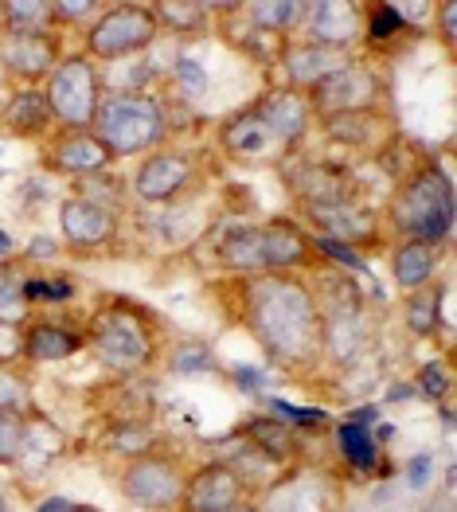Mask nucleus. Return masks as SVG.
I'll list each match as a JSON object with an SVG mask.
<instances>
[{"label": "nucleus", "mask_w": 457, "mask_h": 512, "mask_svg": "<svg viewBox=\"0 0 457 512\" xmlns=\"http://www.w3.org/2000/svg\"><path fill=\"white\" fill-rule=\"evenodd\" d=\"M20 258H24L28 270H55V262L67 258V251H63V243H59L55 231H36V235L24 243Z\"/></svg>", "instance_id": "nucleus-44"}, {"label": "nucleus", "mask_w": 457, "mask_h": 512, "mask_svg": "<svg viewBox=\"0 0 457 512\" xmlns=\"http://www.w3.org/2000/svg\"><path fill=\"white\" fill-rule=\"evenodd\" d=\"M67 512H102V509H98V505H79V501H75V505H71Z\"/></svg>", "instance_id": "nucleus-54"}, {"label": "nucleus", "mask_w": 457, "mask_h": 512, "mask_svg": "<svg viewBox=\"0 0 457 512\" xmlns=\"http://www.w3.org/2000/svg\"><path fill=\"white\" fill-rule=\"evenodd\" d=\"M399 133V118L395 110H360V114H333V118H317V133L329 149L352 153V157H368Z\"/></svg>", "instance_id": "nucleus-19"}, {"label": "nucleus", "mask_w": 457, "mask_h": 512, "mask_svg": "<svg viewBox=\"0 0 457 512\" xmlns=\"http://www.w3.org/2000/svg\"><path fill=\"white\" fill-rule=\"evenodd\" d=\"M243 497H247V489H243L239 473L219 458H204V462L188 466L180 512H223Z\"/></svg>", "instance_id": "nucleus-23"}, {"label": "nucleus", "mask_w": 457, "mask_h": 512, "mask_svg": "<svg viewBox=\"0 0 457 512\" xmlns=\"http://www.w3.org/2000/svg\"><path fill=\"white\" fill-rule=\"evenodd\" d=\"M24 423L28 411H0V470H16L24 450Z\"/></svg>", "instance_id": "nucleus-43"}, {"label": "nucleus", "mask_w": 457, "mask_h": 512, "mask_svg": "<svg viewBox=\"0 0 457 512\" xmlns=\"http://www.w3.org/2000/svg\"><path fill=\"white\" fill-rule=\"evenodd\" d=\"M157 43H161V28L145 0H106V8L83 32L79 51L98 67H106V63H133L149 55Z\"/></svg>", "instance_id": "nucleus-6"}, {"label": "nucleus", "mask_w": 457, "mask_h": 512, "mask_svg": "<svg viewBox=\"0 0 457 512\" xmlns=\"http://www.w3.org/2000/svg\"><path fill=\"white\" fill-rule=\"evenodd\" d=\"M258 227H262V262H266V274H309V270L321 266L313 235L293 215L258 219Z\"/></svg>", "instance_id": "nucleus-22"}, {"label": "nucleus", "mask_w": 457, "mask_h": 512, "mask_svg": "<svg viewBox=\"0 0 457 512\" xmlns=\"http://www.w3.org/2000/svg\"><path fill=\"white\" fill-rule=\"evenodd\" d=\"M67 450H71L67 430L32 407L28 411V423H24V450H20V462H16L12 473H20V477H43L55 462L67 458Z\"/></svg>", "instance_id": "nucleus-27"}, {"label": "nucleus", "mask_w": 457, "mask_h": 512, "mask_svg": "<svg viewBox=\"0 0 457 512\" xmlns=\"http://www.w3.org/2000/svg\"><path fill=\"white\" fill-rule=\"evenodd\" d=\"M0 512H12V509H8V497H4V489H0Z\"/></svg>", "instance_id": "nucleus-55"}, {"label": "nucleus", "mask_w": 457, "mask_h": 512, "mask_svg": "<svg viewBox=\"0 0 457 512\" xmlns=\"http://www.w3.org/2000/svg\"><path fill=\"white\" fill-rule=\"evenodd\" d=\"M83 337L102 372L114 380L145 376L161 364V352L168 344V325L157 309L145 301L122 298V294H102L94 309L83 313Z\"/></svg>", "instance_id": "nucleus-2"}, {"label": "nucleus", "mask_w": 457, "mask_h": 512, "mask_svg": "<svg viewBox=\"0 0 457 512\" xmlns=\"http://www.w3.org/2000/svg\"><path fill=\"white\" fill-rule=\"evenodd\" d=\"M243 12H247V20L254 28L290 40V36H297V28H301L305 0H243Z\"/></svg>", "instance_id": "nucleus-37"}, {"label": "nucleus", "mask_w": 457, "mask_h": 512, "mask_svg": "<svg viewBox=\"0 0 457 512\" xmlns=\"http://www.w3.org/2000/svg\"><path fill=\"white\" fill-rule=\"evenodd\" d=\"M379 212H383V223L395 239H418V243H430V247H450V235H454V176L430 153L411 176L391 184Z\"/></svg>", "instance_id": "nucleus-3"}, {"label": "nucleus", "mask_w": 457, "mask_h": 512, "mask_svg": "<svg viewBox=\"0 0 457 512\" xmlns=\"http://www.w3.org/2000/svg\"><path fill=\"white\" fill-rule=\"evenodd\" d=\"M40 169L47 176L83 180V176H94V172L114 169V157L94 137V129H51L40 141Z\"/></svg>", "instance_id": "nucleus-16"}, {"label": "nucleus", "mask_w": 457, "mask_h": 512, "mask_svg": "<svg viewBox=\"0 0 457 512\" xmlns=\"http://www.w3.org/2000/svg\"><path fill=\"white\" fill-rule=\"evenodd\" d=\"M262 512H344V489L333 473L313 470L309 462L290 470L274 489L258 497Z\"/></svg>", "instance_id": "nucleus-15"}, {"label": "nucleus", "mask_w": 457, "mask_h": 512, "mask_svg": "<svg viewBox=\"0 0 457 512\" xmlns=\"http://www.w3.org/2000/svg\"><path fill=\"white\" fill-rule=\"evenodd\" d=\"M55 223H59V243L67 258H102L114 255L122 247V239L129 235L122 215L106 212L90 200H79V196H59L55 204Z\"/></svg>", "instance_id": "nucleus-12"}, {"label": "nucleus", "mask_w": 457, "mask_h": 512, "mask_svg": "<svg viewBox=\"0 0 457 512\" xmlns=\"http://www.w3.org/2000/svg\"><path fill=\"white\" fill-rule=\"evenodd\" d=\"M94 137L110 149L114 165L141 161L145 153L168 145V118L165 98L157 90H106L98 114H94Z\"/></svg>", "instance_id": "nucleus-4"}, {"label": "nucleus", "mask_w": 457, "mask_h": 512, "mask_svg": "<svg viewBox=\"0 0 457 512\" xmlns=\"http://www.w3.org/2000/svg\"><path fill=\"white\" fill-rule=\"evenodd\" d=\"M153 20L161 36L180 43L204 40L211 36V4L208 0H149Z\"/></svg>", "instance_id": "nucleus-31"}, {"label": "nucleus", "mask_w": 457, "mask_h": 512, "mask_svg": "<svg viewBox=\"0 0 457 512\" xmlns=\"http://www.w3.org/2000/svg\"><path fill=\"white\" fill-rule=\"evenodd\" d=\"M278 180L290 192V200L297 208L305 204H333V200H348L360 196V176L348 161H333V157H313L305 149L286 153L278 165Z\"/></svg>", "instance_id": "nucleus-11"}, {"label": "nucleus", "mask_w": 457, "mask_h": 512, "mask_svg": "<svg viewBox=\"0 0 457 512\" xmlns=\"http://www.w3.org/2000/svg\"><path fill=\"white\" fill-rule=\"evenodd\" d=\"M407 485L411 489H430L434 485V454H418L407 462Z\"/></svg>", "instance_id": "nucleus-49"}, {"label": "nucleus", "mask_w": 457, "mask_h": 512, "mask_svg": "<svg viewBox=\"0 0 457 512\" xmlns=\"http://www.w3.org/2000/svg\"><path fill=\"white\" fill-rule=\"evenodd\" d=\"M161 364H165L168 376H180V380H188V376H223L219 356H215L211 341H204V337H168Z\"/></svg>", "instance_id": "nucleus-33"}, {"label": "nucleus", "mask_w": 457, "mask_h": 512, "mask_svg": "<svg viewBox=\"0 0 457 512\" xmlns=\"http://www.w3.org/2000/svg\"><path fill=\"white\" fill-rule=\"evenodd\" d=\"M442 262H446V247H430L418 239H391V247H387V274H391L395 290H403V294L438 282Z\"/></svg>", "instance_id": "nucleus-28"}, {"label": "nucleus", "mask_w": 457, "mask_h": 512, "mask_svg": "<svg viewBox=\"0 0 457 512\" xmlns=\"http://www.w3.org/2000/svg\"><path fill=\"white\" fill-rule=\"evenodd\" d=\"M184 477H188V466H184L180 450L161 442L137 458L118 462L114 489L125 505H133L137 512H180Z\"/></svg>", "instance_id": "nucleus-7"}, {"label": "nucleus", "mask_w": 457, "mask_h": 512, "mask_svg": "<svg viewBox=\"0 0 457 512\" xmlns=\"http://www.w3.org/2000/svg\"><path fill=\"white\" fill-rule=\"evenodd\" d=\"M16 251H20V247H16V239H12L8 231H0V262H4V258H12Z\"/></svg>", "instance_id": "nucleus-51"}, {"label": "nucleus", "mask_w": 457, "mask_h": 512, "mask_svg": "<svg viewBox=\"0 0 457 512\" xmlns=\"http://www.w3.org/2000/svg\"><path fill=\"white\" fill-rule=\"evenodd\" d=\"M223 512H262V505H258L254 497H243V501H235L231 509H223Z\"/></svg>", "instance_id": "nucleus-52"}, {"label": "nucleus", "mask_w": 457, "mask_h": 512, "mask_svg": "<svg viewBox=\"0 0 457 512\" xmlns=\"http://www.w3.org/2000/svg\"><path fill=\"white\" fill-rule=\"evenodd\" d=\"M215 301L231 325L247 333L270 372L317 380L325 372V325L305 274L215 278Z\"/></svg>", "instance_id": "nucleus-1"}, {"label": "nucleus", "mask_w": 457, "mask_h": 512, "mask_svg": "<svg viewBox=\"0 0 457 512\" xmlns=\"http://www.w3.org/2000/svg\"><path fill=\"white\" fill-rule=\"evenodd\" d=\"M0 368L4 372H28L24 364V325H4L0 321Z\"/></svg>", "instance_id": "nucleus-46"}, {"label": "nucleus", "mask_w": 457, "mask_h": 512, "mask_svg": "<svg viewBox=\"0 0 457 512\" xmlns=\"http://www.w3.org/2000/svg\"><path fill=\"white\" fill-rule=\"evenodd\" d=\"M223 376H231L239 391H247V395H258V399H266V387H270V368H231V372H223Z\"/></svg>", "instance_id": "nucleus-47"}, {"label": "nucleus", "mask_w": 457, "mask_h": 512, "mask_svg": "<svg viewBox=\"0 0 457 512\" xmlns=\"http://www.w3.org/2000/svg\"><path fill=\"white\" fill-rule=\"evenodd\" d=\"M71 196L79 200H90L98 208L114 215H129L133 200H129V180H125L118 169H106V172H94V176H83V180H71Z\"/></svg>", "instance_id": "nucleus-36"}, {"label": "nucleus", "mask_w": 457, "mask_h": 512, "mask_svg": "<svg viewBox=\"0 0 457 512\" xmlns=\"http://www.w3.org/2000/svg\"><path fill=\"white\" fill-rule=\"evenodd\" d=\"M106 8V0H51V12H55V28L67 36V32H79L94 24V16Z\"/></svg>", "instance_id": "nucleus-42"}, {"label": "nucleus", "mask_w": 457, "mask_h": 512, "mask_svg": "<svg viewBox=\"0 0 457 512\" xmlns=\"http://www.w3.org/2000/svg\"><path fill=\"white\" fill-rule=\"evenodd\" d=\"M231 434L250 442L254 450H262L266 458H274V462L286 466V470L305 466V442H309V434H297V430L286 427L282 419H274L270 411H250L247 419L231 430Z\"/></svg>", "instance_id": "nucleus-24"}, {"label": "nucleus", "mask_w": 457, "mask_h": 512, "mask_svg": "<svg viewBox=\"0 0 457 512\" xmlns=\"http://www.w3.org/2000/svg\"><path fill=\"white\" fill-rule=\"evenodd\" d=\"M67 55V36L59 28L51 32H4L0 36V63L12 86H43L55 71V63Z\"/></svg>", "instance_id": "nucleus-17"}, {"label": "nucleus", "mask_w": 457, "mask_h": 512, "mask_svg": "<svg viewBox=\"0 0 457 512\" xmlns=\"http://www.w3.org/2000/svg\"><path fill=\"white\" fill-rule=\"evenodd\" d=\"M250 106L266 122V129L282 141L286 153L305 149L309 137L317 133V118H313V106H309L305 90H293L286 83H266L250 98Z\"/></svg>", "instance_id": "nucleus-14"}, {"label": "nucleus", "mask_w": 457, "mask_h": 512, "mask_svg": "<svg viewBox=\"0 0 457 512\" xmlns=\"http://www.w3.org/2000/svg\"><path fill=\"white\" fill-rule=\"evenodd\" d=\"M8 90H12V83H8V75H4V63H0V102L8 98Z\"/></svg>", "instance_id": "nucleus-53"}, {"label": "nucleus", "mask_w": 457, "mask_h": 512, "mask_svg": "<svg viewBox=\"0 0 457 512\" xmlns=\"http://www.w3.org/2000/svg\"><path fill=\"white\" fill-rule=\"evenodd\" d=\"M40 90L55 129H90L110 86L94 59H86L83 51H67Z\"/></svg>", "instance_id": "nucleus-9"}, {"label": "nucleus", "mask_w": 457, "mask_h": 512, "mask_svg": "<svg viewBox=\"0 0 457 512\" xmlns=\"http://www.w3.org/2000/svg\"><path fill=\"white\" fill-rule=\"evenodd\" d=\"M55 28V12L51 0H0V36L12 32H51Z\"/></svg>", "instance_id": "nucleus-39"}, {"label": "nucleus", "mask_w": 457, "mask_h": 512, "mask_svg": "<svg viewBox=\"0 0 457 512\" xmlns=\"http://www.w3.org/2000/svg\"><path fill=\"white\" fill-rule=\"evenodd\" d=\"M313 118L333 114H360V110H391V79L387 67L372 55H352L344 67L325 75L305 90Z\"/></svg>", "instance_id": "nucleus-8"}, {"label": "nucleus", "mask_w": 457, "mask_h": 512, "mask_svg": "<svg viewBox=\"0 0 457 512\" xmlns=\"http://www.w3.org/2000/svg\"><path fill=\"white\" fill-rule=\"evenodd\" d=\"M86 348L83 317H67L63 309H43L24 321V364H63Z\"/></svg>", "instance_id": "nucleus-20"}, {"label": "nucleus", "mask_w": 457, "mask_h": 512, "mask_svg": "<svg viewBox=\"0 0 457 512\" xmlns=\"http://www.w3.org/2000/svg\"><path fill=\"white\" fill-rule=\"evenodd\" d=\"M266 411H270L274 419H282L286 427H293L297 434H321V430H333V419H329L325 411H317V407H293V403H286V399L266 395Z\"/></svg>", "instance_id": "nucleus-41"}, {"label": "nucleus", "mask_w": 457, "mask_h": 512, "mask_svg": "<svg viewBox=\"0 0 457 512\" xmlns=\"http://www.w3.org/2000/svg\"><path fill=\"white\" fill-rule=\"evenodd\" d=\"M211 258L219 266V278H250V274H266V262H262V227L258 219L250 223H231L215 235L211 243Z\"/></svg>", "instance_id": "nucleus-26"}, {"label": "nucleus", "mask_w": 457, "mask_h": 512, "mask_svg": "<svg viewBox=\"0 0 457 512\" xmlns=\"http://www.w3.org/2000/svg\"><path fill=\"white\" fill-rule=\"evenodd\" d=\"M211 149L227 161V165H235V169H274L282 157H286V149H282V141L266 129V122L254 114V106H235V110H227L215 129H211Z\"/></svg>", "instance_id": "nucleus-13"}, {"label": "nucleus", "mask_w": 457, "mask_h": 512, "mask_svg": "<svg viewBox=\"0 0 457 512\" xmlns=\"http://www.w3.org/2000/svg\"><path fill=\"white\" fill-rule=\"evenodd\" d=\"M352 55L321 47V43L305 40V36H290L282 55H278V83L293 86V90H309L313 83H321L325 75H333L336 67H344Z\"/></svg>", "instance_id": "nucleus-25"}, {"label": "nucleus", "mask_w": 457, "mask_h": 512, "mask_svg": "<svg viewBox=\"0 0 457 512\" xmlns=\"http://www.w3.org/2000/svg\"><path fill=\"white\" fill-rule=\"evenodd\" d=\"M24 274H28V266H24L20 251L0 262V321L4 325H24L32 317V309L24 301Z\"/></svg>", "instance_id": "nucleus-38"}, {"label": "nucleus", "mask_w": 457, "mask_h": 512, "mask_svg": "<svg viewBox=\"0 0 457 512\" xmlns=\"http://www.w3.org/2000/svg\"><path fill=\"white\" fill-rule=\"evenodd\" d=\"M79 294V282L63 270H28L24 274V301L32 313L43 309H67Z\"/></svg>", "instance_id": "nucleus-35"}, {"label": "nucleus", "mask_w": 457, "mask_h": 512, "mask_svg": "<svg viewBox=\"0 0 457 512\" xmlns=\"http://www.w3.org/2000/svg\"><path fill=\"white\" fill-rule=\"evenodd\" d=\"M454 24H457V4L446 0V4H434V20H430V32L438 28V40L446 51H454Z\"/></svg>", "instance_id": "nucleus-48"}, {"label": "nucleus", "mask_w": 457, "mask_h": 512, "mask_svg": "<svg viewBox=\"0 0 457 512\" xmlns=\"http://www.w3.org/2000/svg\"><path fill=\"white\" fill-rule=\"evenodd\" d=\"M161 442H165V438H161L157 419H106L98 450H102L106 458L125 462V458H137V454L161 446Z\"/></svg>", "instance_id": "nucleus-32"}, {"label": "nucleus", "mask_w": 457, "mask_h": 512, "mask_svg": "<svg viewBox=\"0 0 457 512\" xmlns=\"http://www.w3.org/2000/svg\"><path fill=\"white\" fill-rule=\"evenodd\" d=\"M336 450H340V462L356 473H379L383 466V446L375 442L372 427H356L348 419H340L333 427Z\"/></svg>", "instance_id": "nucleus-34"}, {"label": "nucleus", "mask_w": 457, "mask_h": 512, "mask_svg": "<svg viewBox=\"0 0 457 512\" xmlns=\"http://www.w3.org/2000/svg\"><path fill=\"white\" fill-rule=\"evenodd\" d=\"M55 129L51 122V110L43 102L40 86H12L8 98L0 102V133L12 137V141H36Z\"/></svg>", "instance_id": "nucleus-30"}, {"label": "nucleus", "mask_w": 457, "mask_h": 512, "mask_svg": "<svg viewBox=\"0 0 457 512\" xmlns=\"http://www.w3.org/2000/svg\"><path fill=\"white\" fill-rule=\"evenodd\" d=\"M75 505V501H67V497H55V493H47L40 505H36V512H67Z\"/></svg>", "instance_id": "nucleus-50"}, {"label": "nucleus", "mask_w": 457, "mask_h": 512, "mask_svg": "<svg viewBox=\"0 0 457 512\" xmlns=\"http://www.w3.org/2000/svg\"><path fill=\"white\" fill-rule=\"evenodd\" d=\"M309 235L329 239V243H344L352 251H368L375 255L387 239V223L379 204H368L364 196H348V200H333V204H305L293 215Z\"/></svg>", "instance_id": "nucleus-10"}, {"label": "nucleus", "mask_w": 457, "mask_h": 512, "mask_svg": "<svg viewBox=\"0 0 457 512\" xmlns=\"http://www.w3.org/2000/svg\"><path fill=\"white\" fill-rule=\"evenodd\" d=\"M129 180V200L133 208H172L184 200H196L200 188L208 184V169H204V153L192 145H176L168 141L161 149L145 153L141 161H133Z\"/></svg>", "instance_id": "nucleus-5"}, {"label": "nucleus", "mask_w": 457, "mask_h": 512, "mask_svg": "<svg viewBox=\"0 0 457 512\" xmlns=\"http://www.w3.org/2000/svg\"><path fill=\"white\" fill-rule=\"evenodd\" d=\"M446 294H450V282L438 278L422 290H411L399 301V317H403V333L411 341H438L442 333H450V317H446Z\"/></svg>", "instance_id": "nucleus-29"}, {"label": "nucleus", "mask_w": 457, "mask_h": 512, "mask_svg": "<svg viewBox=\"0 0 457 512\" xmlns=\"http://www.w3.org/2000/svg\"><path fill=\"white\" fill-rule=\"evenodd\" d=\"M297 36L333 47L344 55H364V4L356 0H305Z\"/></svg>", "instance_id": "nucleus-18"}, {"label": "nucleus", "mask_w": 457, "mask_h": 512, "mask_svg": "<svg viewBox=\"0 0 457 512\" xmlns=\"http://www.w3.org/2000/svg\"><path fill=\"white\" fill-rule=\"evenodd\" d=\"M211 32L219 36V43H227L235 55H243L250 67H258L266 75L278 71V55H282L286 40L254 28L247 20V12H243V4H211Z\"/></svg>", "instance_id": "nucleus-21"}, {"label": "nucleus", "mask_w": 457, "mask_h": 512, "mask_svg": "<svg viewBox=\"0 0 457 512\" xmlns=\"http://www.w3.org/2000/svg\"><path fill=\"white\" fill-rule=\"evenodd\" d=\"M418 399H426V403H450V395H454V364L446 360V356H434L430 364H422L418 368V376L411 380Z\"/></svg>", "instance_id": "nucleus-40"}, {"label": "nucleus", "mask_w": 457, "mask_h": 512, "mask_svg": "<svg viewBox=\"0 0 457 512\" xmlns=\"http://www.w3.org/2000/svg\"><path fill=\"white\" fill-rule=\"evenodd\" d=\"M28 372H4L0 368V411H32V391Z\"/></svg>", "instance_id": "nucleus-45"}]
</instances>
